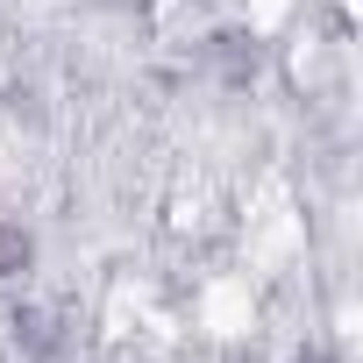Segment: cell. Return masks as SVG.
<instances>
[{
	"mask_svg": "<svg viewBox=\"0 0 363 363\" xmlns=\"http://www.w3.org/2000/svg\"><path fill=\"white\" fill-rule=\"evenodd\" d=\"M15 264H29V235H0V278H8Z\"/></svg>",
	"mask_w": 363,
	"mask_h": 363,
	"instance_id": "1",
	"label": "cell"
}]
</instances>
